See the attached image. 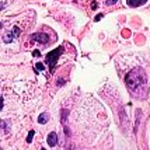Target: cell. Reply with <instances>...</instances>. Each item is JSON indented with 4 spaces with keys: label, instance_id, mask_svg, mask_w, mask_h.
I'll list each match as a JSON object with an SVG mask.
<instances>
[{
    "label": "cell",
    "instance_id": "10",
    "mask_svg": "<svg viewBox=\"0 0 150 150\" xmlns=\"http://www.w3.org/2000/svg\"><path fill=\"white\" fill-rule=\"evenodd\" d=\"M37 69H38V70H42V69H44V66L41 65V63H38V65H37Z\"/></svg>",
    "mask_w": 150,
    "mask_h": 150
},
{
    "label": "cell",
    "instance_id": "1",
    "mask_svg": "<svg viewBox=\"0 0 150 150\" xmlns=\"http://www.w3.org/2000/svg\"><path fill=\"white\" fill-rule=\"evenodd\" d=\"M125 83L128 86V88L135 94H144L146 93V83H147V77L142 69H135L126 74L125 77Z\"/></svg>",
    "mask_w": 150,
    "mask_h": 150
},
{
    "label": "cell",
    "instance_id": "4",
    "mask_svg": "<svg viewBox=\"0 0 150 150\" xmlns=\"http://www.w3.org/2000/svg\"><path fill=\"white\" fill-rule=\"evenodd\" d=\"M58 143V135H56V132H51L49 135H48V144L53 147L55 144Z\"/></svg>",
    "mask_w": 150,
    "mask_h": 150
},
{
    "label": "cell",
    "instance_id": "9",
    "mask_svg": "<svg viewBox=\"0 0 150 150\" xmlns=\"http://www.w3.org/2000/svg\"><path fill=\"white\" fill-rule=\"evenodd\" d=\"M33 136H34V131H31L30 133H28V136H27V142H28V143L33 140Z\"/></svg>",
    "mask_w": 150,
    "mask_h": 150
},
{
    "label": "cell",
    "instance_id": "8",
    "mask_svg": "<svg viewBox=\"0 0 150 150\" xmlns=\"http://www.w3.org/2000/svg\"><path fill=\"white\" fill-rule=\"evenodd\" d=\"M118 0H105V4L107 6H114V4H117Z\"/></svg>",
    "mask_w": 150,
    "mask_h": 150
},
{
    "label": "cell",
    "instance_id": "5",
    "mask_svg": "<svg viewBox=\"0 0 150 150\" xmlns=\"http://www.w3.org/2000/svg\"><path fill=\"white\" fill-rule=\"evenodd\" d=\"M146 1H147V0H128L126 3L131 7H139V6H142V4H144Z\"/></svg>",
    "mask_w": 150,
    "mask_h": 150
},
{
    "label": "cell",
    "instance_id": "3",
    "mask_svg": "<svg viewBox=\"0 0 150 150\" xmlns=\"http://www.w3.org/2000/svg\"><path fill=\"white\" fill-rule=\"evenodd\" d=\"M31 39H33V41H37V42H41V44H48V42H49L46 34H33V35H31Z\"/></svg>",
    "mask_w": 150,
    "mask_h": 150
},
{
    "label": "cell",
    "instance_id": "7",
    "mask_svg": "<svg viewBox=\"0 0 150 150\" xmlns=\"http://www.w3.org/2000/svg\"><path fill=\"white\" fill-rule=\"evenodd\" d=\"M48 119H49L48 114H41V117L38 118V122L39 124H45V122H48Z\"/></svg>",
    "mask_w": 150,
    "mask_h": 150
},
{
    "label": "cell",
    "instance_id": "11",
    "mask_svg": "<svg viewBox=\"0 0 150 150\" xmlns=\"http://www.w3.org/2000/svg\"><path fill=\"white\" fill-rule=\"evenodd\" d=\"M101 17H103V14H100V16H97V17H96V21H98V20L101 18Z\"/></svg>",
    "mask_w": 150,
    "mask_h": 150
},
{
    "label": "cell",
    "instance_id": "6",
    "mask_svg": "<svg viewBox=\"0 0 150 150\" xmlns=\"http://www.w3.org/2000/svg\"><path fill=\"white\" fill-rule=\"evenodd\" d=\"M18 34H20V30L18 28H16V33L14 34H6V35L3 37V41H4V42H10V41H13L14 35H18Z\"/></svg>",
    "mask_w": 150,
    "mask_h": 150
},
{
    "label": "cell",
    "instance_id": "2",
    "mask_svg": "<svg viewBox=\"0 0 150 150\" xmlns=\"http://www.w3.org/2000/svg\"><path fill=\"white\" fill-rule=\"evenodd\" d=\"M62 52H63V48L59 46L58 49H55V51H52V52H49L45 56V62L49 65V70H51V72H53V67H55V65H56V62H58V59H59V56H60V53Z\"/></svg>",
    "mask_w": 150,
    "mask_h": 150
}]
</instances>
